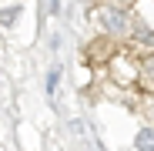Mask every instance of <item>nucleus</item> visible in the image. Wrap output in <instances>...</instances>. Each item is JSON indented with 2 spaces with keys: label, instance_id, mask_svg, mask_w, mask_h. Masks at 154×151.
I'll return each mask as SVG.
<instances>
[{
  "label": "nucleus",
  "instance_id": "f257e3e1",
  "mask_svg": "<svg viewBox=\"0 0 154 151\" xmlns=\"http://www.w3.org/2000/svg\"><path fill=\"white\" fill-rule=\"evenodd\" d=\"M134 144H137V151H154V131L151 128H141Z\"/></svg>",
  "mask_w": 154,
  "mask_h": 151
},
{
  "label": "nucleus",
  "instance_id": "f03ea898",
  "mask_svg": "<svg viewBox=\"0 0 154 151\" xmlns=\"http://www.w3.org/2000/svg\"><path fill=\"white\" fill-rule=\"evenodd\" d=\"M104 24L114 27V30H124V17H121L117 10H107V14H104Z\"/></svg>",
  "mask_w": 154,
  "mask_h": 151
},
{
  "label": "nucleus",
  "instance_id": "7ed1b4c3",
  "mask_svg": "<svg viewBox=\"0 0 154 151\" xmlns=\"http://www.w3.org/2000/svg\"><path fill=\"white\" fill-rule=\"evenodd\" d=\"M57 77H60V71H50V74H47V84H50L47 91H54V87H57Z\"/></svg>",
  "mask_w": 154,
  "mask_h": 151
},
{
  "label": "nucleus",
  "instance_id": "20e7f679",
  "mask_svg": "<svg viewBox=\"0 0 154 151\" xmlns=\"http://www.w3.org/2000/svg\"><path fill=\"white\" fill-rule=\"evenodd\" d=\"M14 20H17V7H10V10L4 14V24H14Z\"/></svg>",
  "mask_w": 154,
  "mask_h": 151
},
{
  "label": "nucleus",
  "instance_id": "39448f33",
  "mask_svg": "<svg viewBox=\"0 0 154 151\" xmlns=\"http://www.w3.org/2000/svg\"><path fill=\"white\" fill-rule=\"evenodd\" d=\"M144 71H147L151 77H154V57H147V61H144Z\"/></svg>",
  "mask_w": 154,
  "mask_h": 151
},
{
  "label": "nucleus",
  "instance_id": "423d86ee",
  "mask_svg": "<svg viewBox=\"0 0 154 151\" xmlns=\"http://www.w3.org/2000/svg\"><path fill=\"white\" fill-rule=\"evenodd\" d=\"M50 10H57V0H50Z\"/></svg>",
  "mask_w": 154,
  "mask_h": 151
}]
</instances>
